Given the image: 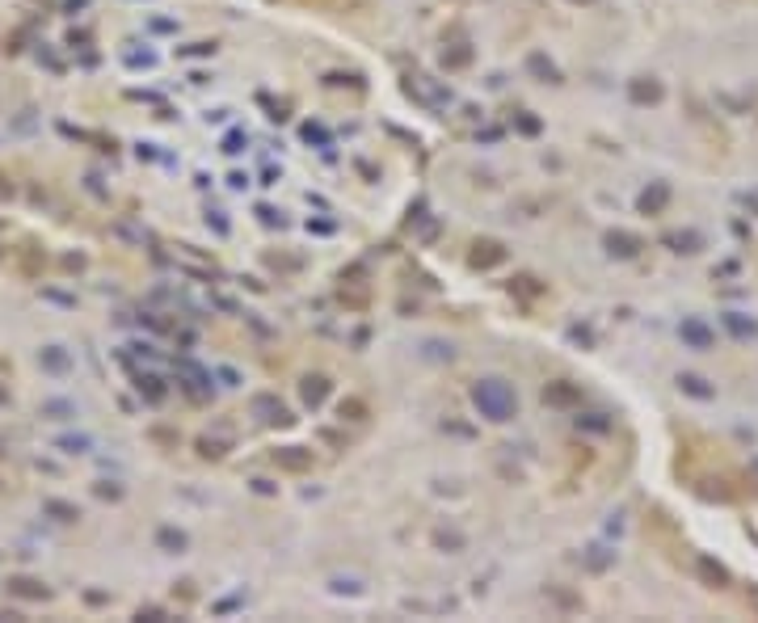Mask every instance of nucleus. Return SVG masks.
<instances>
[{"mask_svg":"<svg viewBox=\"0 0 758 623\" xmlns=\"http://www.w3.org/2000/svg\"><path fill=\"white\" fill-rule=\"evenodd\" d=\"M476 404H480V408H489L493 417L502 422L506 413H510V404H514V400H510V392H506L497 379H489V383H480V388H476Z\"/></svg>","mask_w":758,"mask_h":623,"instance_id":"nucleus-1","label":"nucleus"}]
</instances>
